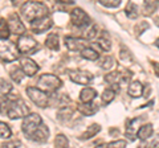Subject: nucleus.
<instances>
[{"label":"nucleus","instance_id":"nucleus-14","mask_svg":"<svg viewBox=\"0 0 159 148\" xmlns=\"http://www.w3.org/2000/svg\"><path fill=\"white\" fill-rule=\"evenodd\" d=\"M65 45L72 52H81L84 48L88 46L86 38H76V37H66Z\"/></svg>","mask_w":159,"mask_h":148},{"label":"nucleus","instance_id":"nucleus-39","mask_svg":"<svg viewBox=\"0 0 159 148\" xmlns=\"http://www.w3.org/2000/svg\"><path fill=\"white\" fill-rule=\"evenodd\" d=\"M146 146H147V147H158V148H159V135L154 136V139L148 141Z\"/></svg>","mask_w":159,"mask_h":148},{"label":"nucleus","instance_id":"nucleus-24","mask_svg":"<svg viewBox=\"0 0 159 148\" xmlns=\"http://www.w3.org/2000/svg\"><path fill=\"white\" fill-rule=\"evenodd\" d=\"M57 115H58V119L60 120H68V119H70L72 118V115H73V108L70 107V106H64V107H61L58 110V112H57Z\"/></svg>","mask_w":159,"mask_h":148},{"label":"nucleus","instance_id":"nucleus-2","mask_svg":"<svg viewBox=\"0 0 159 148\" xmlns=\"http://www.w3.org/2000/svg\"><path fill=\"white\" fill-rule=\"evenodd\" d=\"M21 16L28 21L44 17L48 15V7L40 2H25L20 8Z\"/></svg>","mask_w":159,"mask_h":148},{"label":"nucleus","instance_id":"nucleus-42","mask_svg":"<svg viewBox=\"0 0 159 148\" xmlns=\"http://www.w3.org/2000/svg\"><path fill=\"white\" fill-rule=\"evenodd\" d=\"M58 3H64V4H73L74 0H56Z\"/></svg>","mask_w":159,"mask_h":148},{"label":"nucleus","instance_id":"nucleus-43","mask_svg":"<svg viewBox=\"0 0 159 148\" xmlns=\"http://www.w3.org/2000/svg\"><path fill=\"white\" fill-rule=\"evenodd\" d=\"M155 45H157V46H158V48H159V38H158V40H157V41H155Z\"/></svg>","mask_w":159,"mask_h":148},{"label":"nucleus","instance_id":"nucleus-25","mask_svg":"<svg viewBox=\"0 0 159 148\" xmlns=\"http://www.w3.org/2000/svg\"><path fill=\"white\" fill-rule=\"evenodd\" d=\"M125 13L129 19H137L138 15H139V11H138V6L135 3H129L126 8H125Z\"/></svg>","mask_w":159,"mask_h":148},{"label":"nucleus","instance_id":"nucleus-9","mask_svg":"<svg viewBox=\"0 0 159 148\" xmlns=\"http://www.w3.org/2000/svg\"><path fill=\"white\" fill-rule=\"evenodd\" d=\"M52 25H53V20L48 15L44 17H40V19H36V20L31 21L32 31H33V33H37V34L44 33L45 31H49V29L52 28Z\"/></svg>","mask_w":159,"mask_h":148},{"label":"nucleus","instance_id":"nucleus-28","mask_svg":"<svg viewBox=\"0 0 159 148\" xmlns=\"http://www.w3.org/2000/svg\"><path fill=\"white\" fill-rule=\"evenodd\" d=\"M24 77H25V73L23 72L21 67H16V69H13V70L11 72V78H12V81L16 82V83L21 82Z\"/></svg>","mask_w":159,"mask_h":148},{"label":"nucleus","instance_id":"nucleus-37","mask_svg":"<svg viewBox=\"0 0 159 148\" xmlns=\"http://www.w3.org/2000/svg\"><path fill=\"white\" fill-rule=\"evenodd\" d=\"M119 57H121V61H122V62H126L127 60H129V61H133L130 52H129L125 46H123V48L121 49V52H119Z\"/></svg>","mask_w":159,"mask_h":148},{"label":"nucleus","instance_id":"nucleus-7","mask_svg":"<svg viewBox=\"0 0 159 148\" xmlns=\"http://www.w3.org/2000/svg\"><path fill=\"white\" fill-rule=\"evenodd\" d=\"M69 78L77 85H82L86 86L93 81V74H90L89 72L85 70H78V69H73V70H69Z\"/></svg>","mask_w":159,"mask_h":148},{"label":"nucleus","instance_id":"nucleus-8","mask_svg":"<svg viewBox=\"0 0 159 148\" xmlns=\"http://www.w3.org/2000/svg\"><path fill=\"white\" fill-rule=\"evenodd\" d=\"M17 48L19 52L23 54L27 53H32L34 49L37 48V41L34 40L32 36H28V34H21L17 41Z\"/></svg>","mask_w":159,"mask_h":148},{"label":"nucleus","instance_id":"nucleus-1","mask_svg":"<svg viewBox=\"0 0 159 148\" xmlns=\"http://www.w3.org/2000/svg\"><path fill=\"white\" fill-rule=\"evenodd\" d=\"M0 112L7 115L9 119H20V118L27 116L29 110L23 99H19V98L15 99L13 97L11 98L7 94L4 99L0 101Z\"/></svg>","mask_w":159,"mask_h":148},{"label":"nucleus","instance_id":"nucleus-26","mask_svg":"<svg viewBox=\"0 0 159 148\" xmlns=\"http://www.w3.org/2000/svg\"><path fill=\"white\" fill-rule=\"evenodd\" d=\"M78 110L82 112L84 115H93L94 112L98 110V107L96 105H89V103H82L81 106L78 107Z\"/></svg>","mask_w":159,"mask_h":148},{"label":"nucleus","instance_id":"nucleus-31","mask_svg":"<svg viewBox=\"0 0 159 148\" xmlns=\"http://www.w3.org/2000/svg\"><path fill=\"white\" fill-rule=\"evenodd\" d=\"M11 134H12V131L7 123L0 122V137L2 139H8V137H11Z\"/></svg>","mask_w":159,"mask_h":148},{"label":"nucleus","instance_id":"nucleus-18","mask_svg":"<svg viewBox=\"0 0 159 148\" xmlns=\"http://www.w3.org/2000/svg\"><path fill=\"white\" fill-rule=\"evenodd\" d=\"M96 97H97V91L92 87H85L80 93V101L82 103H90L92 101L96 99Z\"/></svg>","mask_w":159,"mask_h":148},{"label":"nucleus","instance_id":"nucleus-15","mask_svg":"<svg viewBox=\"0 0 159 148\" xmlns=\"http://www.w3.org/2000/svg\"><path fill=\"white\" fill-rule=\"evenodd\" d=\"M48 137H49V130H48V127L44 124V123H41V124L39 126V128L36 131L33 132V135L31 136V140L34 141V143H45L48 140Z\"/></svg>","mask_w":159,"mask_h":148},{"label":"nucleus","instance_id":"nucleus-3","mask_svg":"<svg viewBox=\"0 0 159 148\" xmlns=\"http://www.w3.org/2000/svg\"><path fill=\"white\" fill-rule=\"evenodd\" d=\"M20 56L16 44L9 41L8 38H0V58L4 62H12Z\"/></svg>","mask_w":159,"mask_h":148},{"label":"nucleus","instance_id":"nucleus-20","mask_svg":"<svg viewBox=\"0 0 159 148\" xmlns=\"http://www.w3.org/2000/svg\"><path fill=\"white\" fill-rule=\"evenodd\" d=\"M98 45L101 46L105 52H109L111 49V37L109 36L107 32L101 33V36L98 37Z\"/></svg>","mask_w":159,"mask_h":148},{"label":"nucleus","instance_id":"nucleus-6","mask_svg":"<svg viewBox=\"0 0 159 148\" xmlns=\"http://www.w3.org/2000/svg\"><path fill=\"white\" fill-rule=\"evenodd\" d=\"M27 94L29 97L34 105L39 106V107H47L48 106V102H49V98L47 95V93L41 90L39 87H27Z\"/></svg>","mask_w":159,"mask_h":148},{"label":"nucleus","instance_id":"nucleus-27","mask_svg":"<svg viewBox=\"0 0 159 148\" xmlns=\"http://www.w3.org/2000/svg\"><path fill=\"white\" fill-rule=\"evenodd\" d=\"M9 34H11V29H9L8 21L2 19L0 20V38H8Z\"/></svg>","mask_w":159,"mask_h":148},{"label":"nucleus","instance_id":"nucleus-35","mask_svg":"<svg viewBox=\"0 0 159 148\" xmlns=\"http://www.w3.org/2000/svg\"><path fill=\"white\" fill-rule=\"evenodd\" d=\"M98 2L107 8H117L121 4V0H98Z\"/></svg>","mask_w":159,"mask_h":148},{"label":"nucleus","instance_id":"nucleus-32","mask_svg":"<svg viewBox=\"0 0 159 148\" xmlns=\"http://www.w3.org/2000/svg\"><path fill=\"white\" fill-rule=\"evenodd\" d=\"M114 97H116V91H114L113 89H106V90L102 93L101 99L103 103H110L114 99Z\"/></svg>","mask_w":159,"mask_h":148},{"label":"nucleus","instance_id":"nucleus-30","mask_svg":"<svg viewBox=\"0 0 159 148\" xmlns=\"http://www.w3.org/2000/svg\"><path fill=\"white\" fill-rule=\"evenodd\" d=\"M97 34H98V27L96 25V24H93V25L88 27V29L84 32V37H85L86 40H93Z\"/></svg>","mask_w":159,"mask_h":148},{"label":"nucleus","instance_id":"nucleus-17","mask_svg":"<svg viewBox=\"0 0 159 148\" xmlns=\"http://www.w3.org/2000/svg\"><path fill=\"white\" fill-rule=\"evenodd\" d=\"M127 93H129V95L133 97V98L142 97V94H143V85L139 81H133V82H130V85H129Z\"/></svg>","mask_w":159,"mask_h":148},{"label":"nucleus","instance_id":"nucleus-16","mask_svg":"<svg viewBox=\"0 0 159 148\" xmlns=\"http://www.w3.org/2000/svg\"><path fill=\"white\" fill-rule=\"evenodd\" d=\"M143 122V118H135V119H133L129 122V126L126 128V136L129 137L130 140H134L135 139V135L139 130V127H141V123Z\"/></svg>","mask_w":159,"mask_h":148},{"label":"nucleus","instance_id":"nucleus-38","mask_svg":"<svg viewBox=\"0 0 159 148\" xmlns=\"http://www.w3.org/2000/svg\"><path fill=\"white\" fill-rule=\"evenodd\" d=\"M127 143L125 140H116V141H110L105 144L106 147H114V148H119V147H126Z\"/></svg>","mask_w":159,"mask_h":148},{"label":"nucleus","instance_id":"nucleus-13","mask_svg":"<svg viewBox=\"0 0 159 148\" xmlns=\"http://www.w3.org/2000/svg\"><path fill=\"white\" fill-rule=\"evenodd\" d=\"M20 67L23 69V72L25 73V76H28V77H33L40 69L37 63L28 57H24L20 60Z\"/></svg>","mask_w":159,"mask_h":148},{"label":"nucleus","instance_id":"nucleus-12","mask_svg":"<svg viewBox=\"0 0 159 148\" xmlns=\"http://www.w3.org/2000/svg\"><path fill=\"white\" fill-rule=\"evenodd\" d=\"M8 25H9L11 32L17 34V36H21V34H24V32H25V27H24V24L21 23V20L19 19L16 13H12L11 16L8 17Z\"/></svg>","mask_w":159,"mask_h":148},{"label":"nucleus","instance_id":"nucleus-4","mask_svg":"<svg viewBox=\"0 0 159 148\" xmlns=\"http://www.w3.org/2000/svg\"><path fill=\"white\" fill-rule=\"evenodd\" d=\"M37 87L45 93H56L61 87V80L53 74H43L37 81Z\"/></svg>","mask_w":159,"mask_h":148},{"label":"nucleus","instance_id":"nucleus-36","mask_svg":"<svg viewBox=\"0 0 159 148\" xmlns=\"http://www.w3.org/2000/svg\"><path fill=\"white\" fill-rule=\"evenodd\" d=\"M158 4H159L158 0H145V8L148 9L147 13H150V12H152V11H155V8H157Z\"/></svg>","mask_w":159,"mask_h":148},{"label":"nucleus","instance_id":"nucleus-5","mask_svg":"<svg viewBox=\"0 0 159 148\" xmlns=\"http://www.w3.org/2000/svg\"><path fill=\"white\" fill-rule=\"evenodd\" d=\"M41 123H43V119L39 114H29V115H27L25 118H24L23 124H21V130H23V132L25 134V136L28 137V139H31L33 132L37 130Z\"/></svg>","mask_w":159,"mask_h":148},{"label":"nucleus","instance_id":"nucleus-10","mask_svg":"<svg viewBox=\"0 0 159 148\" xmlns=\"http://www.w3.org/2000/svg\"><path fill=\"white\" fill-rule=\"evenodd\" d=\"M131 78V74L129 72H113L109 73L105 76V81L110 85H123V83H127Z\"/></svg>","mask_w":159,"mask_h":148},{"label":"nucleus","instance_id":"nucleus-29","mask_svg":"<svg viewBox=\"0 0 159 148\" xmlns=\"http://www.w3.org/2000/svg\"><path fill=\"white\" fill-rule=\"evenodd\" d=\"M12 91V83H9L6 78H0V93L3 95H7Z\"/></svg>","mask_w":159,"mask_h":148},{"label":"nucleus","instance_id":"nucleus-19","mask_svg":"<svg viewBox=\"0 0 159 148\" xmlns=\"http://www.w3.org/2000/svg\"><path fill=\"white\" fill-rule=\"evenodd\" d=\"M152 134H154V127H152V124H150V123H147V124H145V126L142 124L141 127H139V130L137 132V136L142 141H145V140L148 139V137H151Z\"/></svg>","mask_w":159,"mask_h":148},{"label":"nucleus","instance_id":"nucleus-33","mask_svg":"<svg viewBox=\"0 0 159 148\" xmlns=\"http://www.w3.org/2000/svg\"><path fill=\"white\" fill-rule=\"evenodd\" d=\"M114 66H116V60H114L111 56L105 57L101 62V67L105 69V70H110V69H113Z\"/></svg>","mask_w":159,"mask_h":148},{"label":"nucleus","instance_id":"nucleus-40","mask_svg":"<svg viewBox=\"0 0 159 148\" xmlns=\"http://www.w3.org/2000/svg\"><path fill=\"white\" fill-rule=\"evenodd\" d=\"M152 67H154V73L159 77V62H152Z\"/></svg>","mask_w":159,"mask_h":148},{"label":"nucleus","instance_id":"nucleus-21","mask_svg":"<svg viewBox=\"0 0 159 148\" xmlns=\"http://www.w3.org/2000/svg\"><path fill=\"white\" fill-rule=\"evenodd\" d=\"M99 131H101V126L97 124V123H94V124H92L90 127L86 128V131L84 132L81 136H80V139H81V140H88V139H90V137L96 136Z\"/></svg>","mask_w":159,"mask_h":148},{"label":"nucleus","instance_id":"nucleus-34","mask_svg":"<svg viewBox=\"0 0 159 148\" xmlns=\"http://www.w3.org/2000/svg\"><path fill=\"white\" fill-rule=\"evenodd\" d=\"M54 146L56 147H60V148H64V147H68L69 146V140L65 135L62 134H58L56 136V140H54Z\"/></svg>","mask_w":159,"mask_h":148},{"label":"nucleus","instance_id":"nucleus-11","mask_svg":"<svg viewBox=\"0 0 159 148\" xmlns=\"http://www.w3.org/2000/svg\"><path fill=\"white\" fill-rule=\"evenodd\" d=\"M70 19L76 27H86L90 24V17L82 8H74L70 13Z\"/></svg>","mask_w":159,"mask_h":148},{"label":"nucleus","instance_id":"nucleus-41","mask_svg":"<svg viewBox=\"0 0 159 148\" xmlns=\"http://www.w3.org/2000/svg\"><path fill=\"white\" fill-rule=\"evenodd\" d=\"M12 146H21L20 141H11V143H4V147H12Z\"/></svg>","mask_w":159,"mask_h":148},{"label":"nucleus","instance_id":"nucleus-23","mask_svg":"<svg viewBox=\"0 0 159 148\" xmlns=\"http://www.w3.org/2000/svg\"><path fill=\"white\" fill-rule=\"evenodd\" d=\"M45 45L47 48H49L51 50H58L60 49V42H58V36L57 34H49V36L47 37V40H45Z\"/></svg>","mask_w":159,"mask_h":148},{"label":"nucleus","instance_id":"nucleus-22","mask_svg":"<svg viewBox=\"0 0 159 148\" xmlns=\"http://www.w3.org/2000/svg\"><path fill=\"white\" fill-rule=\"evenodd\" d=\"M81 57L85 58V60H89V61H97L99 58V54H98V52L94 50V49L86 46L81 50Z\"/></svg>","mask_w":159,"mask_h":148}]
</instances>
